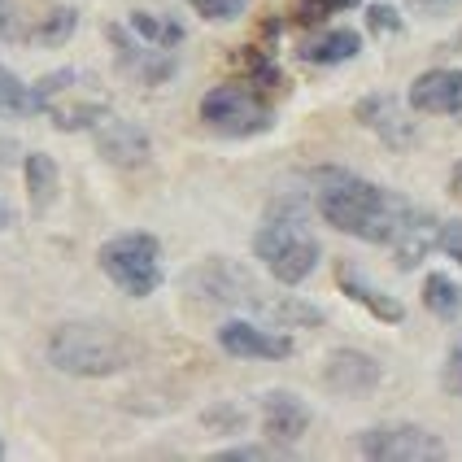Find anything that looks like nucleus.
<instances>
[{"instance_id": "412c9836", "label": "nucleus", "mask_w": 462, "mask_h": 462, "mask_svg": "<svg viewBox=\"0 0 462 462\" xmlns=\"http://www.w3.org/2000/svg\"><path fill=\"white\" fill-rule=\"evenodd\" d=\"M75 31H79V9L75 5H57V9H49L40 23L31 26V40L44 44V49H57V44H66Z\"/></svg>"}, {"instance_id": "aec40b11", "label": "nucleus", "mask_w": 462, "mask_h": 462, "mask_svg": "<svg viewBox=\"0 0 462 462\" xmlns=\"http://www.w3.org/2000/svg\"><path fill=\"white\" fill-rule=\"evenodd\" d=\"M127 26L140 35V40H149L157 49H175L183 40V26L175 18H166V14H153V9H135L127 18Z\"/></svg>"}, {"instance_id": "dca6fc26", "label": "nucleus", "mask_w": 462, "mask_h": 462, "mask_svg": "<svg viewBox=\"0 0 462 462\" xmlns=\"http://www.w3.org/2000/svg\"><path fill=\"white\" fill-rule=\"evenodd\" d=\"M411 105L419 114H462V70L454 66L423 70L411 88Z\"/></svg>"}, {"instance_id": "f257e3e1", "label": "nucleus", "mask_w": 462, "mask_h": 462, "mask_svg": "<svg viewBox=\"0 0 462 462\" xmlns=\"http://www.w3.org/2000/svg\"><path fill=\"white\" fill-rule=\"evenodd\" d=\"M314 206L319 214L345 236H358L371 245H388V236L397 227L402 209L411 201L393 197L384 188H375L371 180H362L354 171H340V166H323L314 171Z\"/></svg>"}, {"instance_id": "b1692460", "label": "nucleus", "mask_w": 462, "mask_h": 462, "mask_svg": "<svg viewBox=\"0 0 462 462\" xmlns=\"http://www.w3.org/2000/svg\"><path fill=\"white\" fill-rule=\"evenodd\" d=\"M188 5L209 23H231V18H240L249 9V0H188Z\"/></svg>"}, {"instance_id": "f3484780", "label": "nucleus", "mask_w": 462, "mask_h": 462, "mask_svg": "<svg viewBox=\"0 0 462 462\" xmlns=\"http://www.w3.org/2000/svg\"><path fill=\"white\" fill-rule=\"evenodd\" d=\"M336 280H340V292L349 297V301H358V306H366L380 323H402L406 319V306L397 301V297H388V292H380L371 280H362L354 266H340L336 271Z\"/></svg>"}, {"instance_id": "6ab92c4d", "label": "nucleus", "mask_w": 462, "mask_h": 462, "mask_svg": "<svg viewBox=\"0 0 462 462\" xmlns=\"http://www.w3.org/2000/svg\"><path fill=\"white\" fill-rule=\"evenodd\" d=\"M23 175H26V192H31V206L49 209L57 201V188H61V175H57V162L49 153H26L23 157Z\"/></svg>"}, {"instance_id": "393cba45", "label": "nucleus", "mask_w": 462, "mask_h": 462, "mask_svg": "<svg viewBox=\"0 0 462 462\" xmlns=\"http://www.w3.org/2000/svg\"><path fill=\"white\" fill-rule=\"evenodd\" d=\"M288 449L283 445H240V449H223L218 462H266V458H283Z\"/></svg>"}, {"instance_id": "a878e982", "label": "nucleus", "mask_w": 462, "mask_h": 462, "mask_svg": "<svg viewBox=\"0 0 462 462\" xmlns=\"http://www.w3.org/2000/svg\"><path fill=\"white\" fill-rule=\"evenodd\" d=\"M358 0H301V23H323V18H332V14H345V9H354Z\"/></svg>"}, {"instance_id": "f03ea898", "label": "nucleus", "mask_w": 462, "mask_h": 462, "mask_svg": "<svg viewBox=\"0 0 462 462\" xmlns=\"http://www.w3.org/2000/svg\"><path fill=\"white\" fill-rule=\"evenodd\" d=\"M254 254L262 257V266L275 275L280 283L297 288L314 275L319 266V240L310 231L306 206L301 201H280L266 214V223L254 236Z\"/></svg>"}, {"instance_id": "bb28decb", "label": "nucleus", "mask_w": 462, "mask_h": 462, "mask_svg": "<svg viewBox=\"0 0 462 462\" xmlns=\"http://www.w3.org/2000/svg\"><path fill=\"white\" fill-rule=\"evenodd\" d=\"M366 26H371L375 35H397V31H402V18H397V9H388V5H371V9H366Z\"/></svg>"}, {"instance_id": "0eeeda50", "label": "nucleus", "mask_w": 462, "mask_h": 462, "mask_svg": "<svg viewBox=\"0 0 462 462\" xmlns=\"http://www.w3.org/2000/svg\"><path fill=\"white\" fill-rule=\"evenodd\" d=\"M358 454L375 462H437L445 458V440L419 423H375L358 437Z\"/></svg>"}, {"instance_id": "c85d7f7f", "label": "nucleus", "mask_w": 462, "mask_h": 462, "mask_svg": "<svg viewBox=\"0 0 462 462\" xmlns=\"http://www.w3.org/2000/svg\"><path fill=\"white\" fill-rule=\"evenodd\" d=\"M445 388H449V393H462V336L454 340L449 362H445Z\"/></svg>"}, {"instance_id": "7c9ffc66", "label": "nucleus", "mask_w": 462, "mask_h": 462, "mask_svg": "<svg viewBox=\"0 0 462 462\" xmlns=\"http://www.w3.org/2000/svg\"><path fill=\"white\" fill-rule=\"evenodd\" d=\"M449 192H454V197L462 201V162L454 166V175H449Z\"/></svg>"}, {"instance_id": "9d476101", "label": "nucleus", "mask_w": 462, "mask_h": 462, "mask_svg": "<svg viewBox=\"0 0 462 462\" xmlns=\"http://www.w3.org/2000/svg\"><path fill=\"white\" fill-rule=\"evenodd\" d=\"M437 245H440L437 214H428V209H419V206L402 209L397 227H393V236H388V249H393V257H397V266H402V271H414V266L432 254Z\"/></svg>"}, {"instance_id": "4be33fe9", "label": "nucleus", "mask_w": 462, "mask_h": 462, "mask_svg": "<svg viewBox=\"0 0 462 462\" xmlns=\"http://www.w3.org/2000/svg\"><path fill=\"white\" fill-rule=\"evenodd\" d=\"M423 306L432 310L437 319H458L462 314V288L449 275H428L423 283Z\"/></svg>"}, {"instance_id": "39448f33", "label": "nucleus", "mask_w": 462, "mask_h": 462, "mask_svg": "<svg viewBox=\"0 0 462 462\" xmlns=\"http://www.w3.org/2000/svg\"><path fill=\"white\" fill-rule=\"evenodd\" d=\"M101 271L131 297H149L162 283V245L149 231H127L101 245Z\"/></svg>"}, {"instance_id": "9b49d317", "label": "nucleus", "mask_w": 462, "mask_h": 462, "mask_svg": "<svg viewBox=\"0 0 462 462\" xmlns=\"http://www.w3.org/2000/svg\"><path fill=\"white\" fill-rule=\"evenodd\" d=\"M358 123L366 131H375L380 140H384L388 149H397V153H406L414 140H419V127H414V118L402 109V101L397 97H388V92H375V97H366V101H358Z\"/></svg>"}, {"instance_id": "1a4fd4ad", "label": "nucleus", "mask_w": 462, "mask_h": 462, "mask_svg": "<svg viewBox=\"0 0 462 462\" xmlns=\"http://www.w3.org/2000/svg\"><path fill=\"white\" fill-rule=\"evenodd\" d=\"M105 35H109V44H114L118 66H123L131 79H140V83L157 88V83H166V79L175 75V57H171V49H157V44H149V40H140L131 26L114 23Z\"/></svg>"}, {"instance_id": "423d86ee", "label": "nucleus", "mask_w": 462, "mask_h": 462, "mask_svg": "<svg viewBox=\"0 0 462 462\" xmlns=\"http://www.w3.org/2000/svg\"><path fill=\"white\" fill-rule=\"evenodd\" d=\"M201 118H206V127L223 131V135H262L275 123L271 105L262 101L254 88H245V83H223V88L206 92Z\"/></svg>"}, {"instance_id": "f8f14e48", "label": "nucleus", "mask_w": 462, "mask_h": 462, "mask_svg": "<svg viewBox=\"0 0 462 462\" xmlns=\"http://www.w3.org/2000/svg\"><path fill=\"white\" fill-rule=\"evenodd\" d=\"M218 345L227 349L231 358H257V362H280L292 354V340L271 328H257V323H245V319H231L218 328Z\"/></svg>"}, {"instance_id": "c756f323", "label": "nucleus", "mask_w": 462, "mask_h": 462, "mask_svg": "<svg viewBox=\"0 0 462 462\" xmlns=\"http://www.w3.org/2000/svg\"><path fill=\"white\" fill-rule=\"evenodd\" d=\"M419 14H445V9H454L458 0H411Z\"/></svg>"}, {"instance_id": "6e6552de", "label": "nucleus", "mask_w": 462, "mask_h": 462, "mask_svg": "<svg viewBox=\"0 0 462 462\" xmlns=\"http://www.w3.org/2000/svg\"><path fill=\"white\" fill-rule=\"evenodd\" d=\"M188 288H197L206 301L214 306H257L266 310V297L257 292V283L249 280V271H240L236 262H223V257H214L206 266H197L192 275H188Z\"/></svg>"}, {"instance_id": "7ed1b4c3", "label": "nucleus", "mask_w": 462, "mask_h": 462, "mask_svg": "<svg viewBox=\"0 0 462 462\" xmlns=\"http://www.w3.org/2000/svg\"><path fill=\"white\" fill-rule=\"evenodd\" d=\"M135 358V345L109 323H61L49 336V362L66 375L101 380L127 371Z\"/></svg>"}, {"instance_id": "20e7f679", "label": "nucleus", "mask_w": 462, "mask_h": 462, "mask_svg": "<svg viewBox=\"0 0 462 462\" xmlns=\"http://www.w3.org/2000/svg\"><path fill=\"white\" fill-rule=\"evenodd\" d=\"M49 114L57 131H88L109 114V97L83 70H52L31 88V114Z\"/></svg>"}, {"instance_id": "a211bd4d", "label": "nucleus", "mask_w": 462, "mask_h": 462, "mask_svg": "<svg viewBox=\"0 0 462 462\" xmlns=\"http://www.w3.org/2000/svg\"><path fill=\"white\" fill-rule=\"evenodd\" d=\"M362 49V35L358 31H345V26H336V31H323V35H314L301 44V57L314 61V66H340V61H354Z\"/></svg>"}, {"instance_id": "2f4dec72", "label": "nucleus", "mask_w": 462, "mask_h": 462, "mask_svg": "<svg viewBox=\"0 0 462 462\" xmlns=\"http://www.w3.org/2000/svg\"><path fill=\"white\" fill-rule=\"evenodd\" d=\"M9 223H14V209H9L5 201H0V227H9Z\"/></svg>"}, {"instance_id": "ddd939ff", "label": "nucleus", "mask_w": 462, "mask_h": 462, "mask_svg": "<svg viewBox=\"0 0 462 462\" xmlns=\"http://www.w3.org/2000/svg\"><path fill=\"white\" fill-rule=\"evenodd\" d=\"M323 384L340 397H366L380 384V362L362 349H332L323 366Z\"/></svg>"}, {"instance_id": "5701e85b", "label": "nucleus", "mask_w": 462, "mask_h": 462, "mask_svg": "<svg viewBox=\"0 0 462 462\" xmlns=\"http://www.w3.org/2000/svg\"><path fill=\"white\" fill-rule=\"evenodd\" d=\"M23 114H31V88L0 66V118H23Z\"/></svg>"}, {"instance_id": "2eb2a0df", "label": "nucleus", "mask_w": 462, "mask_h": 462, "mask_svg": "<svg viewBox=\"0 0 462 462\" xmlns=\"http://www.w3.org/2000/svg\"><path fill=\"white\" fill-rule=\"evenodd\" d=\"M262 428H266V437L275 440V445H297V440L306 437L310 428V406L297 397V393H288V388H275V393H266L262 397Z\"/></svg>"}, {"instance_id": "4468645a", "label": "nucleus", "mask_w": 462, "mask_h": 462, "mask_svg": "<svg viewBox=\"0 0 462 462\" xmlns=\"http://www.w3.org/2000/svg\"><path fill=\"white\" fill-rule=\"evenodd\" d=\"M97 149H101L105 162L131 171V166H144V162H149L153 140H149V131H140L135 123H127V118L105 114L101 123H97Z\"/></svg>"}, {"instance_id": "cd10ccee", "label": "nucleus", "mask_w": 462, "mask_h": 462, "mask_svg": "<svg viewBox=\"0 0 462 462\" xmlns=\"http://www.w3.org/2000/svg\"><path fill=\"white\" fill-rule=\"evenodd\" d=\"M440 249H445V254L462 266V218H454V223H440Z\"/></svg>"}, {"instance_id": "473e14b6", "label": "nucleus", "mask_w": 462, "mask_h": 462, "mask_svg": "<svg viewBox=\"0 0 462 462\" xmlns=\"http://www.w3.org/2000/svg\"><path fill=\"white\" fill-rule=\"evenodd\" d=\"M0 458H5V440H0Z\"/></svg>"}]
</instances>
